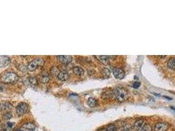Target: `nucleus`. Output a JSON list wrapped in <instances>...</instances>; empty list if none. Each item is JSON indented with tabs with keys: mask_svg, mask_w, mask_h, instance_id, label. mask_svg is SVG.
Instances as JSON below:
<instances>
[{
	"mask_svg": "<svg viewBox=\"0 0 175 131\" xmlns=\"http://www.w3.org/2000/svg\"><path fill=\"white\" fill-rule=\"evenodd\" d=\"M167 66L170 69H175V58H170L168 60Z\"/></svg>",
	"mask_w": 175,
	"mask_h": 131,
	"instance_id": "nucleus-14",
	"label": "nucleus"
},
{
	"mask_svg": "<svg viewBox=\"0 0 175 131\" xmlns=\"http://www.w3.org/2000/svg\"><path fill=\"white\" fill-rule=\"evenodd\" d=\"M114 97L120 102H123L128 98V92L125 88L118 87L114 90Z\"/></svg>",
	"mask_w": 175,
	"mask_h": 131,
	"instance_id": "nucleus-2",
	"label": "nucleus"
},
{
	"mask_svg": "<svg viewBox=\"0 0 175 131\" xmlns=\"http://www.w3.org/2000/svg\"><path fill=\"white\" fill-rule=\"evenodd\" d=\"M88 104L90 107H94L96 106L97 104V100L93 98H90L88 100Z\"/></svg>",
	"mask_w": 175,
	"mask_h": 131,
	"instance_id": "nucleus-17",
	"label": "nucleus"
},
{
	"mask_svg": "<svg viewBox=\"0 0 175 131\" xmlns=\"http://www.w3.org/2000/svg\"><path fill=\"white\" fill-rule=\"evenodd\" d=\"M102 98L103 99H108L114 96V91L113 92H105L102 94Z\"/></svg>",
	"mask_w": 175,
	"mask_h": 131,
	"instance_id": "nucleus-18",
	"label": "nucleus"
},
{
	"mask_svg": "<svg viewBox=\"0 0 175 131\" xmlns=\"http://www.w3.org/2000/svg\"><path fill=\"white\" fill-rule=\"evenodd\" d=\"M102 75H103V77H108L110 75L111 72H110V71H109L107 68H104V69H102Z\"/></svg>",
	"mask_w": 175,
	"mask_h": 131,
	"instance_id": "nucleus-19",
	"label": "nucleus"
},
{
	"mask_svg": "<svg viewBox=\"0 0 175 131\" xmlns=\"http://www.w3.org/2000/svg\"><path fill=\"white\" fill-rule=\"evenodd\" d=\"M16 131H21V130L19 129V128H18V129H17V130Z\"/></svg>",
	"mask_w": 175,
	"mask_h": 131,
	"instance_id": "nucleus-30",
	"label": "nucleus"
},
{
	"mask_svg": "<svg viewBox=\"0 0 175 131\" xmlns=\"http://www.w3.org/2000/svg\"><path fill=\"white\" fill-rule=\"evenodd\" d=\"M11 63V59L8 56H0V67H6L9 66Z\"/></svg>",
	"mask_w": 175,
	"mask_h": 131,
	"instance_id": "nucleus-9",
	"label": "nucleus"
},
{
	"mask_svg": "<svg viewBox=\"0 0 175 131\" xmlns=\"http://www.w3.org/2000/svg\"><path fill=\"white\" fill-rule=\"evenodd\" d=\"M18 75L15 73L12 72V71L5 72L1 76V81L7 84H13L16 83L18 81Z\"/></svg>",
	"mask_w": 175,
	"mask_h": 131,
	"instance_id": "nucleus-1",
	"label": "nucleus"
},
{
	"mask_svg": "<svg viewBox=\"0 0 175 131\" xmlns=\"http://www.w3.org/2000/svg\"><path fill=\"white\" fill-rule=\"evenodd\" d=\"M13 126V122H7V123L3 124V125L1 126V128H0V131H11Z\"/></svg>",
	"mask_w": 175,
	"mask_h": 131,
	"instance_id": "nucleus-13",
	"label": "nucleus"
},
{
	"mask_svg": "<svg viewBox=\"0 0 175 131\" xmlns=\"http://www.w3.org/2000/svg\"><path fill=\"white\" fill-rule=\"evenodd\" d=\"M51 72L52 73L53 75H57V76L59 73L60 71H59V69L57 68L56 67H53L51 69Z\"/></svg>",
	"mask_w": 175,
	"mask_h": 131,
	"instance_id": "nucleus-24",
	"label": "nucleus"
},
{
	"mask_svg": "<svg viewBox=\"0 0 175 131\" xmlns=\"http://www.w3.org/2000/svg\"><path fill=\"white\" fill-rule=\"evenodd\" d=\"M164 97H165V98H167V99H168V100H172V98H168V96H164Z\"/></svg>",
	"mask_w": 175,
	"mask_h": 131,
	"instance_id": "nucleus-29",
	"label": "nucleus"
},
{
	"mask_svg": "<svg viewBox=\"0 0 175 131\" xmlns=\"http://www.w3.org/2000/svg\"><path fill=\"white\" fill-rule=\"evenodd\" d=\"M20 69L22 71H26V69H28V67H26L24 65H20Z\"/></svg>",
	"mask_w": 175,
	"mask_h": 131,
	"instance_id": "nucleus-26",
	"label": "nucleus"
},
{
	"mask_svg": "<svg viewBox=\"0 0 175 131\" xmlns=\"http://www.w3.org/2000/svg\"><path fill=\"white\" fill-rule=\"evenodd\" d=\"M111 58V56H98V58L103 62H108V61L109 60V59H110Z\"/></svg>",
	"mask_w": 175,
	"mask_h": 131,
	"instance_id": "nucleus-20",
	"label": "nucleus"
},
{
	"mask_svg": "<svg viewBox=\"0 0 175 131\" xmlns=\"http://www.w3.org/2000/svg\"><path fill=\"white\" fill-rule=\"evenodd\" d=\"M170 124L167 122H157L154 126L155 131H166L168 129Z\"/></svg>",
	"mask_w": 175,
	"mask_h": 131,
	"instance_id": "nucleus-5",
	"label": "nucleus"
},
{
	"mask_svg": "<svg viewBox=\"0 0 175 131\" xmlns=\"http://www.w3.org/2000/svg\"><path fill=\"white\" fill-rule=\"evenodd\" d=\"M57 58L59 60L60 62L65 64H69V63H71L73 60V57L69 55H60L57 56Z\"/></svg>",
	"mask_w": 175,
	"mask_h": 131,
	"instance_id": "nucleus-8",
	"label": "nucleus"
},
{
	"mask_svg": "<svg viewBox=\"0 0 175 131\" xmlns=\"http://www.w3.org/2000/svg\"><path fill=\"white\" fill-rule=\"evenodd\" d=\"M36 128V125L32 122H27L22 124L19 129L21 131H34Z\"/></svg>",
	"mask_w": 175,
	"mask_h": 131,
	"instance_id": "nucleus-7",
	"label": "nucleus"
},
{
	"mask_svg": "<svg viewBox=\"0 0 175 131\" xmlns=\"http://www.w3.org/2000/svg\"><path fill=\"white\" fill-rule=\"evenodd\" d=\"M121 131H132V130L130 127H124L123 130H121Z\"/></svg>",
	"mask_w": 175,
	"mask_h": 131,
	"instance_id": "nucleus-28",
	"label": "nucleus"
},
{
	"mask_svg": "<svg viewBox=\"0 0 175 131\" xmlns=\"http://www.w3.org/2000/svg\"><path fill=\"white\" fill-rule=\"evenodd\" d=\"M12 117H13L12 113L11 112H9V111H8V112L5 113V114H4V115H3V118L5 120H9Z\"/></svg>",
	"mask_w": 175,
	"mask_h": 131,
	"instance_id": "nucleus-23",
	"label": "nucleus"
},
{
	"mask_svg": "<svg viewBox=\"0 0 175 131\" xmlns=\"http://www.w3.org/2000/svg\"><path fill=\"white\" fill-rule=\"evenodd\" d=\"M29 81H30V83L32 85H35V84L37 83L36 79L35 77L30 78V79H29Z\"/></svg>",
	"mask_w": 175,
	"mask_h": 131,
	"instance_id": "nucleus-25",
	"label": "nucleus"
},
{
	"mask_svg": "<svg viewBox=\"0 0 175 131\" xmlns=\"http://www.w3.org/2000/svg\"><path fill=\"white\" fill-rule=\"evenodd\" d=\"M73 71L75 74L78 76H82L84 74V69L80 66H75L73 67Z\"/></svg>",
	"mask_w": 175,
	"mask_h": 131,
	"instance_id": "nucleus-12",
	"label": "nucleus"
},
{
	"mask_svg": "<svg viewBox=\"0 0 175 131\" xmlns=\"http://www.w3.org/2000/svg\"><path fill=\"white\" fill-rule=\"evenodd\" d=\"M59 80L61 81H65L69 79V73L66 72V71H60L58 75L57 76Z\"/></svg>",
	"mask_w": 175,
	"mask_h": 131,
	"instance_id": "nucleus-11",
	"label": "nucleus"
},
{
	"mask_svg": "<svg viewBox=\"0 0 175 131\" xmlns=\"http://www.w3.org/2000/svg\"><path fill=\"white\" fill-rule=\"evenodd\" d=\"M44 64V59L41 58H37L33 60L32 62H29L28 65V69L30 71H34L39 66H42Z\"/></svg>",
	"mask_w": 175,
	"mask_h": 131,
	"instance_id": "nucleus-3",
	"label": "nucleus"
},
{
	"mask_svg": "<svg viewBox=\"0 0 175 131\" xmlns=\"http://www.w3.org/2000/svg\"><path fill=\"white\" fill-rule=\"evenodd\" d=\"M11 107H12L11 105L9 104V103H3L1 105V107H0V108H1L2 111H9L10 109H11Z\"/></svg>",
	"mask_w": 175,
	"mask_h": 131,
	"instance_id": "nucleus-16",
	"label": "nucleus"
},
{
	"mask_svg": "<svg viewBox=\"0 0 175 131\" xmlns=\"http://www.w3.org/2000/svg\"><path fill=\"white\" fill-rule=\"evenodd\" d=\"M140 86V83H139V82H138V81H135L134 83H133V87L134 88H138Z\"/></svg>",
	"mask_w": 175,
	"mask_h": 131,
	"instance_id": "nucleus-27",
	"label": "nucleus"
},
{
	"mask_svg": "<svg viewBox=\"0 0 175 131\" xmlns=\"http://www.w3.org/2000/svg\"><path fill=\"white\" fill-rule=\"evenodd\" d=\"M28 109V105H27L26 103H25L24 102L20 103L17 106V108H16L17 113V115L18 116L23 115L24 114H25L27 112Z\"/></svg>",
	"mask_w": 175,
	"mask_h": 131,
	"instance_id": "nucleus-4",
	"label": "nucleus"
},
{
	"mask_svg": "<svg viewBox=\"0 0 175 131\" xmlns=\"http://www.w3.org/2000/svg\"><path fill=\"white\" fill-rule=\"evenodd\" d=\"M144 124L145 123H144V120H142V119L138 120V121H136L134 122V126H133L134 130L136 131H140L141 128L144 126Z\"/></svg>",
	"mask_w": 175,
	"mask_h": 131,
	"instance_id": "nucleus-10",
	"label": "nucleus"
},
{
	"mask_svg": "<svg viewBox=\"0 0 175 131\" xmlns=\"http://www.w3.org/2000/svg\"><path fill=\"white\" fill-rule=\"evenodd\" d=\"M49 76H48V74H46V73H44V74H42L40 77V81L42 83H48V82L49 81Z\"/></svg>",
	"mask_w": 175,
	"mask_h": 131,
	"instance_id": "nucleus-15",
	"label": "nucleus"
},
{
	"mask_svg": "<svg viewBox=\"0 0 175 131\" xmlns=\"http://www.w3.org/2000/svg\"><path fill=\"white\" fill-rule=\"evenodd\" d=\"M140 131H152V128L149 124H145Z\"/></svg>",
	"mask_w": 175,
	"mask_h": 131,
	"instance_id": "nucleus-21",
	"label": "nucleus"
},
{
	"mask_svg": "<svg viewBox=\"0 0 175 131\" xmlns=\"http://www.w3.org/2000/svg\"><path fill=\"white\" fill-rule=\"evenodd\" d=\"M105 131H117V128L115 124H110L107 126Z\"/></svg>",
	"mask_w": 175,
	"mask_h": 131,
	"instance_id": "nucleus-22",
	"label": "nucleus"
},
{
	"mask_svg": "<svg viewBox=\"0 0 175 131\" xmlns=\"http://www.w3.org/2000/svg\"><path fill=\"white\" fill-rule=\"evenodd\" d=\"M102 131H103V130H102Z\"/></svg>",
	"mask_w": 175,
	"mask_h": 131,
	"instance_id": "nucleus-31",
	"label": "nucleus"
},
{
	"mask_svg": "<svg viewBox=\"0 0 175 131\" xmlns=\"http://www.w3.org/2000/svg\"><path fill=\"white\" fill-rule=\"evenodd\" d=\"M113 73L115 77L118 79H123L124 75H125V73L123 69L121 68H117V67L113 69Z\"/></svg>",
	"mask_w": 175,
	"mask_h": 131,
	"instance_id": "nucleus-6",
	"label": "nucleus"
}]
</instances>
